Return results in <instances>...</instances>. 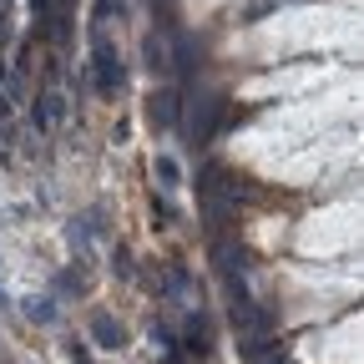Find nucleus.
I'll return each mask as SVG.
<instances>
[{
    "mask_svg": "<svg viewBox=\"0 0 364 364\" xmlns=\"http://www.w3.org/2000/svg\"><path fill=\"white\" fill-rule=\"evenodd\" d=\"M152 122L157 127H172L177 122V91H157V97H152Z\"/></svg>",
    "mask_w": 364,
    "mask_h": 364,
    "instance_id": "nucleus-4",
    "label": "nucleus"
},
{
    "mask_svg": "<svg viewBox=\"0 0 364 364\" xmlns=\"http://www.w3.org/2000/svg\"><path fill=\"white\" fill-rule=\"evenodd\" d=\"M152 172L162 177V188H182V162H177V157H157Z\"/></svg>",
    "mask_w": 364,
    "mask_h": 364,
    "instance_id": "nucleus-6",
    "label": "nucleus"
},
{
    "mask_svg": "<svg viewBox=\"0 0 364 364\" xmlns=\"http://www.w3.org/2000/svg\"><path fill=\"white\" fill-rule=\"evenodd\" d=\"M71 359H76V364H91V354H86L81 344H71Z\"/></svg>",
    "mask_w": 364,
    "mask_h": 364,
    "instance_id": "nucleus-10",
    "label": "nucleus"
},
{
    "mask_svg": "<svg viewBox=\"0 0 364 364\" xmlns=\"http://www.w3.org/2000/svg\"><path fill=\"white\" fill-rule=\"evenodd\" d=\"M218 117H223V102H218V97H208V107H203V122H198V142H208V136H213Z\"/></svg>",
    "mask_w": 364,
    "mask_h": 364,
    "instance_id": "nucleus-7",
    "label": "nucleus"
},
{
    "mask_svg": "<svg viewBox=\"0 0 364 364\" xmlns=\"http://www.w3.org/2000/svg\"><path fill=\"white\" fill-rule=\"evenodd\" d=\"M172 56H177V76H182V86H188V81H193V46H188V36H177Z\"/></svg>",
    "mask_w": 364,
    "mask_h": 364,
    "instance_id": "nucleus-5",
    "label": "nucleus"
},
{
    "mask_svg": "<svg viewBox=\"0 0 364 364\" xmlns=\"http://www.w3.org/2000/svg\"><path fill=\"white\" fill-rule=\"evenodd\" d=\"M0 304H6V299H0Z\"/></svg>",
    "mask_w": 364,
    "mask_h": 364,
    "instance_id": "nucleus-12",
    "label": "nucleus"
},
{
    "mask_svg": "<svg viewBox=\"0 0 364 364\" xmlns=\"http://www.w3.org/2000/svg\"><path fill=\"white\" fill-rule=\"evenodd\" d=\"M263 364H284V359H263Z\"/></svg>",
    "mask_w": 364,
    "mask_h": 364,
    "instance_id": "nucleus-11",
    "label": "nucleus"
},
{
    "mask_svg": "<svg viewBox=\"0 0 364 364\" xmlns=\"http://www.w3.org/2000/svg\"><path fill=\"white\" fill-rule=\"evenodd\" d=\"M91 339H97L102 349H117L122 344V324H117L112 314H97V318H91Z\"/></svg>",
    "mask_w": 364,
    "mask_h": 364,
    "instance_id": "nucleus-3",
    "label": "nucleus"
},
{
    "mask_svg": "<svg viewBox=\"0 0 364 364\" xmlns=\"http://www.w3.org/2000/svg\"><path fill=\"white\" fill-rule=\"evenodd\" d=\"M91 86H97L102 97H117V86H122V61H117V51H112L107 31H97V51H91Z\"/></svg>",
    "mask_w": 364,
    "mask_h": 364,
    "instance_id": "nucleus-1",
    "label": "nucleus"
},
{
    "mask_svg": "<svg viewBox=\"0 0 364 364\" xmlns=\"http://www.w3.org/2000/svg\"><path fill=\"white\" fill-rule=\"evenodd\" d=\"M61 117H66V97H61V91H46V97H41V107L31 112V122H36L41 132H46V127H56Z\"/></svg>",
    "mask_w": 364,
    "mask_h": 364,
    "instance_id": "nucleus-2",
    "label": "nucleus"
},
{
    "mask_svg": "<svg viewBox=\"0 0 364 364\" xmlns=\"http://www.w3.org/2000/svg\"><path fill=\"white\" fill-rule=\"evenodd\" d=\"M26 314L36 318V324H56V309H51V299H26Z\"/></svg>",
    "mask_w": 364,
    "mask_h": 364,
    "instance_id": "nucleus-8",
    "label": "nucleus"
},
{
    "mask_svg": "<svg viewBox=\"0 0 364 364\" xmlns=\"http://www.w3.org/2000/svg\"><path fill=\"white\" fill-rule=\"evenodd\" d=\"M31 6H36V16H51V11L61 6V0H31Z\"/></svg>",
    "mask_w": 364,
    "mask_h": 364,
    "instance_id": "nucleus-9",
    "label": "nucleus"
}]
</instances>
